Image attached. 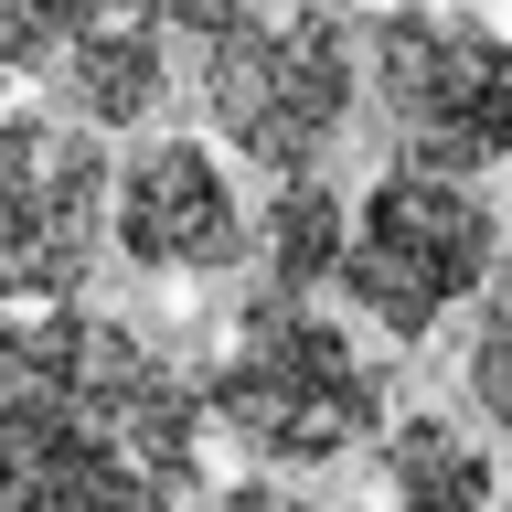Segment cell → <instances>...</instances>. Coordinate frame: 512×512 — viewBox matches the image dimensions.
Instances as JSON below:
<instances>
[{
	"label": "cell",
	"mask_w": 512,
	"mask_h": 512,
	"mask_svg": "<svg viewBox=\"0 0 512 512\" xmlns=\"http://www.w3.org/2000/svg\"><path fill=\"white\" fill-rule=\"evenodd\" d=\"M203 427H224L256 470H320L384 427V363H363V342L310 299L256 288L203 374Z\"/></svg>",
	"instance_id": "cell-1"
},
{
	"label": "cell",
	"mask_w": 512,
	"mask_h": 512,
	"mask_svg": "<svg viewBox=\"0 0 512 512\" xmlns=\"http://www.w3.org/2000/svg\"><path fill=\"white\" fill-rule=\"evenodd\" d=\"M352 75H363V43H352L342 11H267V22H235L224 43H203V107H214L224 150H246L267 182H310L331 139L352 118Z\"/></svg>",
	"instance_id": "cell-2"
},
{
	"label": "cell",
	"mask_w": 512,
	"mask_h": 512,
	"mask_svg": "<svg viewBox=\"0 0 512 512\" xmlns=\"http://www.w3.org/2000/svg\"><path fill=\"white\" fill-rule=\"evenodd\" d=\"M491 256H502L491 203H480L470 182H448V171H406V160H395V171L363 192V214L342 224L331 288L374 320L384 342H427L459 299H480Z\"/></svg>",
	"instance_id": "cell-3"
},
{
	"label": "cell",
	"mask_w": 512,
	"mask_h": 512,
	"mask_svg": "<svg viewBox=\"0 0 512 512\" xmlns=\"http://www.w3.org/2000/svg\"><path fill=\"white\" fill-rule=\"evenodd\" d=\"M363 64H374V96L395 139H406V171H502L512 160V43L470 11H374V32H352Z\"/></svg>",
	"instance_id": "cell-4"
},
{
	"label": "cell",
	"mask_w": 512,
	"mask_h": 512,
	"mask_svg": "<svg viewBox=\"0 0 512 512\" xmlns=\"http://www.w3.org/2000/svg\"><path fill=\"white\" fill-rule=\"evenodd\" d=\"M107 235V150L54 107L0 118V310H64Z\"/></svg>",
	"instance_id": "cell-5"
},
{
	"label": "cell",
	"mask_w": 512,
	"mask_h": 512,
	"mask_svg": "<svg viewBox=\"0 0 512 512\" xmlns=\"http://www.w3.org/2000/svg\"><path fill=\"white\" fill-rule=\"evenodd\" d=\"M0 512H182L139 480L107 427H96L54 374V310H32L22 374L0 384Z\"/></svg>",
	"instance_id": "cell-6"
},
{
	"label": "cell",
	"mask_w": 512,
	"mask_h": 512,
	"mask_svg": "<svg viewBox=\"0 0 512 512\" xmlns=\"http://www.w3.org/2000/svg\"><path fill=\"white\" fill-rule=\"evenodd\" d=\"M54 374H64V395L139 459L150 491H171V502L203 491V384L160 342H139L128 320H96V310L64 299L54 310Z\"/></svg>",
	"instance_id": "cell-7"
},
{
	"label": "cell",
	"mask_w": 512,
	"mask_h": 512,
	"mask_svg": "<svg viewBox=\"0 0 512 512\" xmlns=\"http://www.w3.org/2000/svg\"><path fill=\"white\" fill-rule=\"evenodd\" d=\"M107 214H118V256L150 278H224L246 256V203L224 182V160L192 150V139H150L118 171Z\"/></svg>",
	"instance_id": "cell-8"
},
{
	"label": "cell",
	"mask_w": 512,
	"mask_h": 512,
	"mask_svg": "<svg viewBox=\"0 0 512 512\" xmlns=\"http://www.w3.org/2000/svg\"><path fill=\"white\" fill-rule=\"evenodd\" d=\"M43 86H54V118H75L96 139V128H139L160 118V96H171V64H160V43L139 22H96L86 43H64L54 64H43Z\"/></svg>",
	"instance_id": "cell-9"
},
{
	"label": "cell",
	"mask_w": 512,
	"mask_h": 512,
	"mask_svg": "<svg viewBox=\"0 0 512 512\" xmlns=\"http://www.w3.org/2000/svg\"><path fill=\"white\" fill-rule=\"evenodd\" d=\"M384 491H395V512H491V448L448 416H395L384 427Z\"/></svg>",
	"instance_id": "cell-10"
},
{
	"label": "cell",
	"mask_w": 512,
	"mask_h": 512,
	"mask_svg": "<svg viewBox=\"0 0 512 512\" xmlns=\"http://www.w3.org/2000/svg\"><path fill=\"white\" fill-rule=\"evenodd\" d=\"M342 192L320 182H267V214L246 224V246L267 256V288L278 299H310V288H331V267H342Z\"/></svg>",
	"instance_id": "cell-11"
},
{
	"label": "cell",
	"mask_w": 512,
	"mask_h": 512,
	"mask_svg": "<svg viewBox=\"0 0 512 512\" xmlns=\"http://www.w3.org/2000/svg\"><path fill=\"white\" fill-rule=\"evenodd\" d=\"M470 406L512 438V235L480 278V331H470Z\"/></svg>",
	"instance_id": "cell-12"
},
{
	"label": "cell",
	"mask_w": 512,
	"mask_h": 512,
	"mask_svg": "<svg viewBox=\"0 0 512 512\" xmlns=\"http://www.w3.org/2000/svg\"><path fill=\"white\" fill-rule=\"evenodd\" d=\"M107 22V0H0V64L11 75H43L64 43H86Z\"/></svg>",
	"instance_id": "cell-13"
},
{
	"label": "cell",
	"mask_w": 512,
	"mask_h": 512,
	"mask_svg": "<svg viewBox=\"0 0 512 512\" xmlns=\"http://www.w3.org/2000/svg\"><path fill=\"white\" fill-rule=\"evenodd\" d=\"M128 22L150 32L160 54H171V43H192V54H203V43H224V32L246 22V0H128Z\"/></svg>",
	"instance_id": "cell-14"
},
{
	"label": "cell",
	"mask_w": 512,
	"mask_h": 512,
	"mask_svg": "<svg viewBox=\"0 0 512 512\" xmlns=\"http://www.w3.org/2000/svg\"><path fill=\"white\" fill-rule=\"evenodd\" d=\"M214 512H320V502H310V491H288L278 470H246V480H224V491H214Z\"/></svg>",
	"instance_id": "cell-15"
},
{
	"label": "cell",
	"mask_w": 512,
	"mask_h": 512,
	"mask_svg": "<svg viewBox=\"0 0 512 512\" xmlns=\"http://www.w3.org/2000/svg\"><path fill=\"white\" fill-rule=\"evenodd\" d=\"M288 11H342V0H288Z\"/></svg>",
	"instance_id": "cell-16"
},
{
	"label": "cell",
	"mask_w": 512,
	"mask_h": 512,
	"mask_svg": "<svg viewBox=\"0 0 512 512\" xmlns=\"http://www.w3.org/2000/svg\"><path fill=\"white\" fill-rule=\"evenodd\" d=\"M491 11H512V0H491Z\"/></svg>",
	"instance_id": "cell-17"
}]
</instances>
